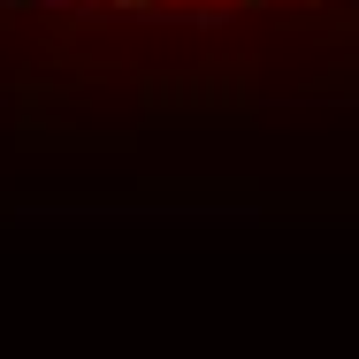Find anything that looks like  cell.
<instances>
[{"label": "cell", "instance_id": "6da1fadb", "mask_svg": "<svg viewBox=\"0 0 359 359\" xmlns=\"http://www.w3.org/2000/svg\"><path fill=\"white\" fill-rule=\"evenodd\" d=\"M0 46H31L62 69L199 76L237 62L290 92L359 84V0H0Z\"/></svg>", "mask_w": 359, "mask_h": 359}]
</instances>
